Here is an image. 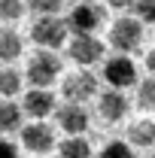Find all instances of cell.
Wrapping results in <instances>:
<instances>
[{"mask_svg":"<svg viewBox=\"0 0 155 158\" xmlns=\"http://www.w3.org/2000/svg\"><path fill=\"white\" fill-rule=\"evenodd\" d=\"M67 31H70V24L58 15H40L34 21V27H31V40L37 43L40 49H58L64 46V40H67Z\"/></svg>","mask_w":155,"mask_h":158,"instance_id":"1","label":"cell"},{"mask_svg":"<svg viewBox=\"0 0 155 158\" xmlns=\"http://www.w3.org/2000/svg\"><path fill=\"white\" fill-rule=\"evenodd\" d=\"M61 73V58L49 49H40L34 58L27 61V82L34 88H49Z\"/></svg>","mask_w":155,"mask_h":158,"instance_id":"2","label":"cell"},{"mask_svg":"<svg viewBox=\"0 0 155 158\" xmlns=\"http://www.w3.org/2000/svg\"><path fill=\"white\" fill-rule=\"evenodd\" d=\"M110 46L116 49L119 55L137 52L143 46V21L140 19H119L110 27Z\"/></svg>","mask_w":155,"mask_h":158,"instance_id":"3","label":"cell"},{"mask_svg":"<svg viewBox=\"0 0 155 158\" xmlns=\"http://www.w3.org/2000/svg\"><path fill=\"white\" fill-rule=\"evenodd\" d=\"M61 94L67 103H85V100H91L97 94V76L94 73H88V70H79V73H70V76L64 79V85H61Z\"/></svg>","mask_w":155,"mask_h":158,"instance_id":"4","label":"cell"},{"mask_svg":"<svg viewBox=\"0 0 155 158\" xmlns=\"http://www.w3.org/2000/svg\"><path fill=\"white\" fill-rule=\"evenodd\" d=\"M21 146L34 155H46L55 149V128L46 122H31L21 128Z\"/></svg>","mask_w":155,"mask_h":158,"instance_id":"5","label":"cell"},{"mask_svg":"<svg viewBox=\"0 0 155 158\" xmlns=\"http://www.w3.org/2000/svg\"><path fill=\"white\" fill-rule=\"evenodd\" d=\"M103 43L94 37V34H76V37L70 40V58L76 61L79 67H91L97 61L103 58Z\"/></svg>","mask_w":155,"mask_h":158,"instance_id":"6","label":"cell"},{"mask_svg":"<svg viewBox=\"0 0 155 158\" xmlns=\"http://www.w3.org/2000/svg\"><path fill=\"white\" fill-rule=\"evenodd\" d=\"M21 110L34 122H46V116L58 113V100H55V94L49 88H31L24 94V100H21Z\"/></svg>","mask_w":155,"mask_h":158,"instance_id":"7","label":"cell"},{"mask_svg":"<svg viewBox=\"0 0 155 158\" xmlns=\"http://www.w3.org/2000/svg\"><path fill=\"white\" fill-rule=\"evenodd\" d=\"M103 79H107V85L110 88H128V85H134L137 82V67L131 58H125V55H116V58H110L103 64Z\"/></svg>","mask_w":155,"mask_h":158,"instance_id":"8","label":"cell"},{"mask_svg":"<svg viewBox=\"0 0 155 158\" xmlns=\"http://www.w3.org/2000/svg\"><path fill=\"white\" fill-rule=\"evenodd\" d=\"M128 110H131V103L119 88H107V91L97 94V113L103 122H122L128 116Z\"/></svg>","mask_w":155,"mask_h":158,"instance_id":"9","label":"cell"},{"mask_svg":"<svg viewBox=\"0 0 155 158\" xmlns=\"http://www.w3.org/2000/svg\"><path fill=\"white\" fill-rule=\"evenodd\" d=\"M100 21H103V9L97 3H79L76 9L70 12L67 24H70L73 34H94L100 27Z\"/></svg>","mask_w":155,"mask_h":158,"instance_id":"10","label":"cell"},{"mask_svg":"<svg viewBox=\"0 0 155 158\" xmlns=\"http://www.w3.org/2000/svg\"><path fill=\"white\" fill-rule=\"evenodd\" d=\"M58 128L67 137H82V131H88V113L79 103L58 106Z\"/></svg>","mask_w":155,"mask_h":158,"instance_id":"11","label":"cell"},{"mask_svg":"<svg viewBox=\"0 0 155 158\" xmlns=\"http://www.w3.org/2000/svg\"><path fill=\"white\" fill-rule=\"evenodd\" d=\"M128 140L134 149H155V122L140 118L128 128Z\"/></svg>","mask_w":155,"mask_h":158,"instance_id":"12","label":"cell"},{"mask_svg":"<svg viewBox=\"0 0 155 158\" xmlns=\"http://www.w3.org/2000/svg\"><path fill=\"white\" fill-rule=\"evenodd\" d=\"M21 110L19 103L12 100H0V134H12V131H21Z\"/></svg>","mask_w":155,"mask_h":158,"instance_id":"13","label":"cell"},{"mask_svg":"<svg viewBox=\"0 0 155 158\" xmlns=\"http://www.w3.org/2000/svg\"><path fill=\"white\" fill-rule=\"evenodd\" d=\"M21 49H24V43L15 31H0V61L3 64H12L15 58H21Z\"/></svg>","mask_w":155,"mask_h":158,"instance_id":"14","label":"cell"},{"mask_svg":"<svg viewBox=\"0 0 155 158\" xmlns=\"http://www.w3.org/2000/svg\"><path fill=\"white\" fill-rule=\"evenodd\" d=\"M58 158H91V143L85 137H67L58 143Z\"/></svg>","mask_w":155,"mask_h":158,"instance_id":"15","label":"cell"},{"mask_svg":"<svg viewBox=\"0 0 155 158\" xmlns=\"http://www.w3.org/2000/svg\"><path fill=\"white\" fill-rule=\"evenodd\" d=\"M19 91H21V73L12 70V67H3V70H0V98L12 100Z\"/></svg>","mask_w":155,"mask_h":158,"instance_id":"16","label":"cell"},{"mask_svg":"<svg viewBox=\"0 0 155 158\" xmlns=\"http://www.w3.org/2000/svg\"><path fill=\"white\" fill-rule=\"evenodd\" d=\"M137 103H140V110L155 113V76L137 82Z\"/></svg>","mask_w":155,"mask_h":158,"instance_id":"17","label":"cell"},{"mask_svg":"<svg viewBox=\"0 0 155 158\" xmlns=\"http://www.w3.org/2000/svg\"><path fill=\"white\" fill-rule=\"evenodd\" d=\"M100 158H137L134 146L125 143V140H110L103 149H100Z\"/></svg>","mask_w":155,"mask_h":158,"instance_id":"18","label":"cell"},{"mask_svg":"<svg viewBox=\"0 0 155 158\" xmlns=\"http://www.w3.org/2000/svg\"><path fill=\"white\" fill-rule=\"evenodd\" d=\"M21 12H24L21 0H0V21H15L21 19Z\"/></svg>","mask_w":155,"mask_h":158,"instance_id":"19","label":"cell"},{"mask_svg":"<svg viewBox=\"0 0 155 158\" xmlns=\"http://www.w3.org/2000/svg\"><path fill=\"white\" fill-rule=\"evenodd\" d=\"M134 12L140 21H146V24H155V0H137L134 3Z\"/></svg>","mask_w":155,"mask_h":158,"instance_id":"20","label":"cell"},{"mask_svg":"<svg viewBox=\"0 0 155 158\" xmlns=\"http://www.w3.org/2000/svg\"><path fill=\"white\" fill-rule=\"evenodd\" d=\"M61 6H64V0H31V9L40 15H58Z\"/></svg>","mask_w":155,"mask_h":158,"instance_id":"21","label":"cell"},{"mask_svg":"<svg viewBox=\"0 0 155 158\" xmlns=\"http://www.w3.org/2000/svg\"><path fill=\"white\" fill-rule=\"evenodd\" d=\"M0 158H19V146H15L12 140L0 137Z\"/></svg>","mask_w":155,"mask_h":158,"instance_id":"22","label":"cell"},{"mask_svg":"<svg viewBox=\"0 0 155 158\" xmlns=\"http://www.w3.org/2000/svg\"><path fill=\"white\" fill-rule=\"evenodd\" d=\"M107 3H110L113 9H128V6H134L137 0H107Z\"/></svg>","mask_w":155,"mask_h":158,"instance_id":"23","label":"cell"},{"mask_svg":"<svg viewBox=\"0 0 155 158\" xmlns=\"http://www.w3.org/2000/svg\"><path fill=\"white\" fill-rule=\"evenodd\" d=\"M146 67H149V73L155 76V49L149 52V55H146Z\"/></svg>","mask_w":155,"mask_h":158,"instance_id":"24","label":"cell"},{"mask_svg":"<svg viewBox=\"0 0 155 158\" xmlns=\"http://www.w3.org/2000/svg\"><path fill=\"white\" fill-rule=\"evenodd\" d=\"M152 158H155V155H152Z\"/></svg>","mask_w":155,"mask_h":158,"instance_id":"25","label":"cell"}]
</instances>
